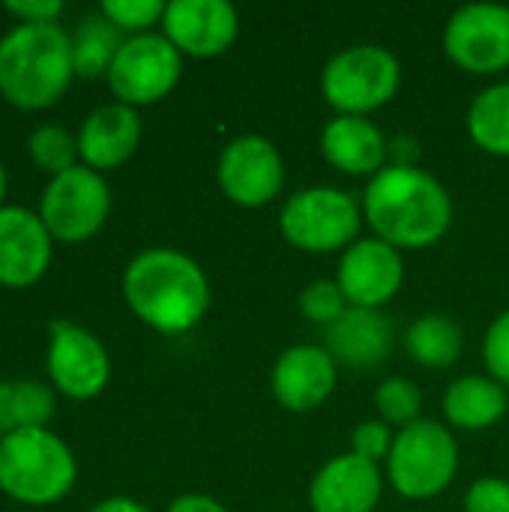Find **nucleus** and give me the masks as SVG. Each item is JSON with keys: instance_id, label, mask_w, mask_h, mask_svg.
I'll list each match as a JSON object with an SVG mask.
<instances>
[{"instance_id": "nucleus-1", "label": "nucleus", "mask_w": 509, "mask_h": 512, "mask_svg": "<svg viewBox=\"0 0 509 512\" xmlns=\"http://www.w3.org/2000/svg\"><path fill=\"white\" fill-rule=\"evenodd\" d=\"M363 219L372 237L399 252H420L444 240L453 225L447 186L420 165H387L363 192Z\"/></svg>"}, {"instance_id": "nucleus-2", "label": "nucleus", "mask_w": 509, "mask_h": 512, "mask_svg": "<svg viewBox=\"0 0 509 512\" xmlns=\"http://www.w3.org/2000/svg\"><path fill=\"white\" fill-rule=\"evenodd\" d=\"M129 309L156 333L180 336L198 327L210 309V279L195 258L177 249H144L123 273Z\"/></svg>"}, {"instance_id": "nucleus-3", "label": "nucleus", "mask_w": 509, "mask_h": 512, "mask_svg": "<svg viewBox=\"0 0 509 512\" xmlns=\"http://www.w3.org/2000/svg\"><path fill=\"white\" fill-rule=\"evenodd\" d=\"M72 75V36L57 21H21L0 39V93L21 108L51 105Z\"/></svg>"}, {"instance_id": "nucleus-4", "label": "nucleus", "mask_w": 509, "mask_h": 512, "mask_svg": "<svg viewBox=\"0 0 509 512\" xmlns=\"http://www.w3.org/2000/svg\"><path fill=\"white\" fill-rule=\"evenodd\" d=\"M387 483L408 501H432L444 495L459 474V441L447 423L420 417L393 438L384 462Z\"/></svg>"}, {"instance_id": "nucleus-5", "label": "nucleus", "mask_w": 509, "mask_h": 512, "mask_svg": "<svg viewBox=\"0 0 509 512\" xmlns=\"http://www.w3.org/2000/svg\"><path fill=\"white\" fill-rule=\"evenodd\" d=\"M363 222V201L339 186L297 189L279 213L285 243L309 255L345 252L363 237Z\"/></svg>"}, {"instance_id": "nucleus-6", "label": "nucleus", "mask_w": 509, "mask_h": 512, "mask_svg": "<svg viewBox=\"0 0 509 512\" xmlns=\"http://www.w3.org/2000/svg\"><path fill=\"white\" fill-rule=\"evenodd\" d=\"M75 483L72 450L45 429H15L0 438V489L24 504H51Z\"/></svg>"}, {"instance_id": "nucleus-7", "label": "nucleus", "mask_w": 509, "mask_h": 512, "mask_svg": "<svg viewBox=\"0 0 509 512\" xmlns=\"http://www.w3.org/2000/svg\"><path fill=\"white\" fill-rule=\"evenodd\" d=\"M402 87V63L399 57L378 45L360 42L336 51L321 69V96L336 114L369 117Z\"/></svg>"}, {"instance_id": "nucleus-8", "label": "nucleus", "mask_w": 509, "mask_h": 512, "mask_svg": "<svg viewBox=\"0 0 509 512\" xmlns=\"http://www.w3.org/2000/svg\"><path fill=\"white\" fill-rule=\"evenodd\" d=\"M216 183L222 195L243 210L267 207L285 189V159L267 135L243 132L222 147Z\"/></svg>"}, {"instance_id": "nucleus-9", "label": "nucleus", "mask_w": 509, "mask_h": 512, "mask_svg": "<svg viewBox=\"0 0 509 512\" xmlns=\"http://www.w3.org/2000/svg\"><path fill=\"white\" fill-rule=\"evenodd\" d=\"M183 72V54L171 45L165 33H138L129 36L111 69L108 84L123 105H150L168 96Z\"/></svg>"}, {"instance_id": "nucleus-10", "label": "nucleus", "mask_w": 509, "mask_h": 512, "mask_svg": "<svg viewBox=\"0 0 509 512\" xmlns=\"http://www.w3.org/2000/svg\"><path fill=\"white\" fill-rule=\"evenodd\" d=\"M111 210V192L99 171L75 165L57 177L42 192L39 216L51 237L66 243H81L93 237Z\"/></svg>"}, {"instance_id": "nucleus-11", "label": "nucleus", "mask_w": 509, "mask_h": 512, "mask_svg": "<svg viewBox=\"0 0 509 512\" xmlns=\"http://www.w3.org/2000/svg\"><path fill=\"white\" fill-rule=\"evenodd\" d=\"M444 51L468 75H498L509 69V6H459L444 24Z\"/></svg>"}, {"instance_id": "nucleus-12", "label": "nucleus", "mask_w": 509, "mask_h": 512, "mask_svg": "<svg viewBox=\"0 0 509 512\" xmlns=\"http://www.w3.org/2000/svg\"><path fill=\"white\" fill-rule=\"evenodd\" d=\"M336 282L348 306L384 309L405 285V258L378 237H360L339 255Z\"/></svg>"}, {"instance_id": "nucleus-13", "label": "nucleus", "mask_w": 509, "mask_h": 512, "mask_svg": "<svg viewBox=\"0 0 509 512\" xmlns=\"http://www.w3.org/2000/svg\"><path fill=\"white\" fill-rule=\"evenodd\" d=\"M162 33L180 54L210 60L237 42L240 15L228 0H171L162 15Z\"/></svg>"}, {"instance_id": "nucleus-14", "label": "nucleus", "mask_w": 509, "mask_h": 512, "mask_svg": "<svg viewBox=\"0 0 509 512\" xmlns=\"http://www.w3.org/2000/svg\"><path fill=\"white\" fill-rule=\"evenodd\" d=\"M339 384V366L324 345L285 348L270 372V393L279 408L309 414L321 408Z\"/></svg>"}, {"instance_id": "nucleus-15", "label": "nucleus", "mask_w": 509, "mask_h": 512, "mask_svg": "<svg viewBox=\"0 0 509 512\" xmlns=\"http://www.w3.org/2000/svg\"><path fill=\"white\" fill-rule=\"evenodd\" d=\"M48 375L72 399H90L102 393L111 375L105 345L72 321H51Z\"/></svg>"}, {"instance_id": "nucleus-16", "label": "nucleus", "mask_w": 509, "mask_h": 512, "mask_svg": "<svg viewBox=\"0 0 509 512\" xmlns=\"http://www.w3.org/2000/svg\"><path fill=\"white\" fill-rule=\"evenodd\" d=\"M384 498V471L351 450L324 462L309 483L312 512H375Z\"/></svg>"}, {"instance_id": "nucleus-17", "label": "nucleus", "mask_w": 509, "mask_h": 512, "mask_svg": "<svg viewBox=\"0 0 509 512\" xmlns=\"http://www.w3.org/2000/svg\"><path fill=\"white\" fill-rule=\"evenodd\" d=\"M396 342L393 321L381 309L348 306V312L324 330V348L336 360L339 369L369 372L378 369Z\"/></svg>"}, {"instance_id": "nucleus-18", "label": "nucleus", "mask_w": 509, "mask_h": 512, "mask_svg": "<svg viewBox=\"0 0 509 512\" xmlns=\"http://www.w3.org/2000/svg\"><path fill=\"white\" fill-rule=\"evenodd\" d=\"M321 156L348 177H375L390 165V138L372 117L336 114L321 129Z\"/></svg>"}, {"instance_id": "nucleus-19", "label": "nucleus", "mask_w": 509, "mask_h": 512, "mask_svg": "<svg viewBox=\"0 0 509 512\" xmlns=\"http://www.w3.org/2000/svg\"><path fill=\"white\" fill-rule=\"evenodd\" d=\"M51 258V234L39 213L0 207V282L21 288L36 282Z\"/></svg>"}, {"instance_id": "nucleus-20", "label": "nucleus", "mask_w": 509, "mask_h": 512, "mask_svg": "<svg viewBox=\"0 0 509 512\" xmlns=\"http://www.w3.org/2000/svg\"><path fill=\"white\" fill-rule=\"evenodd\" d=\"M141 141V117L132 105L108 102L99 105L78 132V153L84 156L87 168L108 171L123 165Z\"/></svg>"}, {"instance_id": "nucleus-21", "label": "nucleus", "mask_w": 509, "mask_h": 512, "mask_svg": "<svg viewBox=\"0 0 509 512\" xmlns=\"http://www.w3.org/2000/svg\"><path fill=\"white\" fill-rule=\"evenodd\" d=\"M441 408L453 432H486L507 417L509 390L492 375L471 372L447 387Z\"/></svg>"}, {"instance_id": "nucleus-22", "label": "nucleus", "mask_w": 509, "mask_h": 512, "mask_svg": "<svg viewBox=\"0 0 509 512\" xmlns=\"http://www.w3.org/2000/svg\"><path fill=\"white\" fill-rule=\"evenodd\" d=\"M405 348L411 360L423 369L441 372L450 369L465 348V333L459 321H453L444 312H426L414 318L405 330Z\"/></svg>"}, {"instance_id": "nucleus-23", "label": "nucleus", "mask_w": 509, "mask_h": 512, "mask_svg": "<svg viewBox=\"0 0 509 512\" xmlns=\"http://www.w3.org/2000/svg\"><path fill=\"white\" fill-rule=\"evenodd\" d=\"M468 135L483 153L509 159V81H495L474 96Z\"/></svg>"}, {"instance_id": "nucleus-24", "label": "nucleus", "mask_w": 509, "mask_h": 512, "mask_svg": "<svg viewBox=\"0 0 509 512\" xmlns=\"http://www.w3.org/2000/svg\"><path fill=\"white\" fill-rule=\"evenodd\" d=\"M126 39L120 36V27L105 12H90L78 21L72 33V66L75 75L96 78L108 75L120 45Z\"/></svg>"}, {"instance_id": "nucleus-25", "label": "nucleus", "mask_w": 509, "mask_h": 512, "mask_svg": "<svg viewBox=\"0 0 509 512\" xmlns=\"http://www.w3.org/2000/svg\"><path fill=\"white\" fill-rule=\"evenodd\" d=\"M375 411L378 420L399 432L423 417V390L405 375H390L375 390Z\"/></svg>"}, {"instance_id": "nucleus-26", "label": "nucleus", "mask_w": 509, "mask_h": 512, "mask_svg": "<svg viewBox=\"0 0 509 512\" xmlns=\"http://www.w3.org/2000/svg\"><path fill=\"white\" fill-rule=\"evenodd\" d=\"M30 156L39 168L51 171L54 177L75 168V156H78V138H72L69 129L57 126V123H45L36 126L30 135Z\"/></svg>"}, {"instance_id": "nucleus-27", "label": "nucleus", "mask_w": 509, "mask_h": 512, "mask_svg": "<svg viewBox=\"0 0 509 512\" xmlns=\"http://www.w3.org/2000/svg\"><path fill=\"white\" fill-rule=\"evenodd\" d=\"M297 306H300V315L309 324L321 327V330L333 327L348 312V300H345V294H342L336 279H315V282H309L300 291Z\"/></svg>"}, {"instance_id": "nucleus-28", "label": "nucleus", "mask_w": 509, "mask_h": 512, "mask_svg": "<svg viewBox=\"0 0 509 512\" xmlns=\"http://www.w3.org/2000/svg\"><path fill=\"white\" fill-rule=\"evenodd\" d=\"M54 414V393L39 381H18L12 390L15 429H45Z\"/></svg>"}, {"instance_id": "nucleus-29", "label": "nucleus", "mask_w": 509, "mask_h": 512, "mask_svg": "<svg viewBox=\"0 0 509 512\" xmlns=\"http://www.w3.org/2000/svg\"><path fill=\"white\" fill-rule=\"evenodd\" d=\"M165 6L168 3L162 0H102L99 12H105L120 30H132L138 36L150 33V27L162 21Z\"/></svg>"}, {"instance_id": "nucleus-30", "label": "nucleus", "mask_w": 509, "mask_h": 512, "mask_svg": "<svg viewBox=\"0 0 509 512\" xmlns=\"http://www.w3.org/2000/svg\"><path fill=\"white\" fill-rule=\"evenodd\" d=\"M483 363H486V375H492L509 390V306L495 315V321L483 336Z\"/></svg>"}, {"instance_id": "nucleus-31", "label": "nucleus", "mask_w": 509, "mask_h": 512, "mask_svg": "<svg viewBox=\"0 0 509 512\" xmlns=\"http://www.w3.org/2000/svg\"><path fill=\"white\" fill-rule=\"evenodd\" d=\"M393 438H396V432L384 420H363L351 432V453L366 462L384 465L393 450Z\"/></svg>"}, {"instance_id": "nucleus-32", "label": "nucleus", "mask_w": 509, "mask_h": 512, "mask_svg": "<svg viewBox=\"0 0 509 512\" xmlns=\"http://www.w3.org/2000/svg\"><path fill=\"white\" fill-rule=\"evenodd\" d=\"M465 512H509L507 477H480L465 492Z\"/></svg>"}, {"instance_id": "nucleus-33", "label": "nucleus", "mask_w": 509, "mask_h": 512, "mask_svg": "<svg viewBox=\"0 0 509 512\" xmlns=\"http://www.w3.org/2000/svg\"><path fill=\"white\" fill-rule=\"evenodd\" d=\"M6 9L18 15L21 21H54L63 3L60 0H6Z\"/></svg>"}, {"instance_id": "nucleus-34", "label": "nucleus", "mask_w": 509, "mask_h": 512, "mask_svg": "<svg viewBox=\"0 0 509 512\" xmlns=\"http://www.w3.org/2000/svg\"><path fill=\"white\" fill-rule=\"evenodd\" d=\"M165 512H228V507L213 498V495H201V492H189V495H180L168 504Z\"/></svg>"}, {"instance_id": "nucleus-35", "label": "nucleus", "mask_w": 509, "mask_h": 512, "mask_svg": "<svg viewBox=\"0 0 509 512\" xmlns=\"http://www.w3.org/2000/svg\"><path fill=\"white\" fill-rule=\"evenodd\" d=\"M12 390H15V384L0 381V435L15 432V417H12Z\"/></svg>"}, {"instance_id": "nucleus-36", "label": "nucleus", "mask_w": 509, "mask_h": 512, "mask_svg": "<svg viewBox=\"0 0 509 512\" xmlns=\"http://www.w3.org/2000/svg\"><path fill=\"white\" fill-rule=\"evenodd\" d=\"M87 512H150L144 504H138L135 498H123V495H114V498H105L99 504H93Z\"/></svg>"}, {"instance_id": "nucleus-37", "label": "nucleus", "mask_w": 509, "mask_h": 512, "mask_svg": "<svg viewBox=\"0 0 509 512\" xmlns=\"http://www.w3.org/2000/svg\"><path fill=\"white\" fill-rule=\"evenodd\" d=\"M3 192H6V174H3V165H0V198H3Z\"/></svg>"}]
</instances>
